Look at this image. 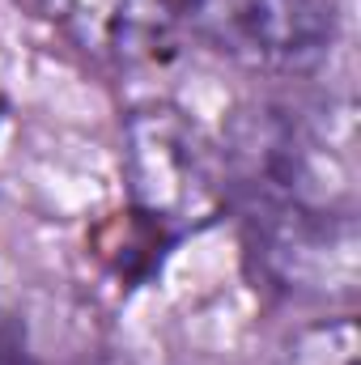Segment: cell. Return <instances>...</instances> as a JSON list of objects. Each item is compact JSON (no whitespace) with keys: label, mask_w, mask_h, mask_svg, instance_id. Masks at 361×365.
Here are the masks:
<instances>
[{"label":"cell","mask_w":361,"mask_h":365,"mask_svg":"<svg viewBox=\"0 0 361 365\" xmlns=\"http://www.w3.org/2000/svg\"><path fill=\"white\" fill-rule=\"evenodd\" d=\"M123 175L132 208L171 238L204 230L230 200V158L175 106H149L128 119Z\"/></svg>","instance_id":"6da1fadb"},{"label":"cell","mask_w":361,"mask_h":365,"mask_svg":"<svg viewBox=\"0 0 361 365\" xmlns=\"http://www.w3.org/2000/svg\"><path fill=\"white\" fill-rule=\"evenodd\" d=\"M187 21L251 68H310L332 43L327 0H187Z\"/></svg>","instance_id":"7a4b0ae2"},{"label":"cell","mask_w":361,"mask_h":365,"mask_svg":"<svg viewBox=\"0 0 361 365\" xmlns=\"http://www.w3.org/2000/svg\"><path fill=\"white\" fill-rule=\"evenodd\" d=\"M268 268L280 284H327V276L353 280V225L315 204H272L264 242Z\"/></svg>","instance_id":"3957f363"},{"label":"cell","mask_w":361,"mask_h":365,"mask_svg":"<svg viewBox=\"0 0 361 365\" xmlns=\"http://www.w3.org/2000/svg\"><path fill=\"white\" fill-rule=\"evenodd\" d=\"M43 9L73 43L115 60L153 56L187 17V0H43Z\"/></svg>","instance_id":"277c9868"},{"label":"cell","mask_w":361,"mask_h":365,"mask_svg":"<svg viewBox=\"0 0 361 365\" xmlns=\"http://www.w3.org/2000/svg\"><path fill=\"white\" fill-rule=\"evenodd\" d=\"M98 242H102V255L111 259L115 272L141 280V276H149L162 264V255H166V247H171L175 238H171L162 225H153L145 212L128 208V212H115V217L106 221V230H102Z\"/></svg>","instance_id":"5b68a950"},{"label":"cell","mask_w":361,"mask_h":365,"mask_svg":"<svg viewBox=\"0 0 361 365\" xmlns=\"http://www.w3.org/2000/svg\"><path fill=\"white\" fill-rule=\"evenodd\" d=\"M0 365H9V361H4V357H0Z\"/></svg>","instance_id":"8992f818"}]
</instances>
